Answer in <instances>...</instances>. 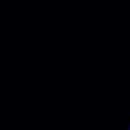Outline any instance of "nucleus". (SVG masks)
I'll return each instance as SVG.
<instances>
[{
  "label": "nucleus",
  "instance_id": "nucleus-17",
  "mask_svg": "<svg viewBox=\"0 0 130 130\" xmlns=\"http://www.w3.org/2000/svg\"><path fill=\"white\" fill-rule=\"evenodd\" d=\"M123 106L129 107L130 106V100H123Z\"/></svg>",
  "mask_w": 130,
  "mask_h": 130
},
{
  "label": "nucleus",
  "instance_id": "nucleus-42",
  "mask_svg": "<svg viewBox=\"0 0 130 130\" xmlns=\"http://www.w3.org/2000/svg\"><path fill=\"white\" fill-rule=\"evenodd\" d=\"M30 48L33 50L37 49V43H30Z\"/></svg>",
  "mask_w": 130,
  "mask_h": 130
},
{
  "label": "nucleus",
  "instance_id": "nucleus-50",
  "mask_svg": "<svg viewBox=\"0 0 130 130\" xmlns=\"http://www.w3.org/2000/svg\"><path fill=\"white\" fill-rule=\"evenodd\" d=\"M40 13H41V11H37L36 14H40Z\"/></svg>",
  "mask_w": 130,
  "mask_h": 130
},
{
  "label": "nucleus",
  "instance_id": "nucleus-36",
  "mask_svg": "<svg viewBox=\"0 0 130 130\" xmlns=\"http://www.w3.org/2000/svg\"><path fill=\"white\" fill-rule=\"evenodd\" d=\"M87 127V121H80V127Z\"/></svg>",
  "mask_w": 130,
  "mask_h": 130
},
{
  "label": "nucleus",
  "instance_id": "nucleus-12",
  "mask_svg": "<svg viewBox=\"0 0 130 130\" xmlns=\"http://www.w3.org/2000/svg\"><path fill=\"white\" fill-rule=\"evenodd\" d=\"M22 39H23L24 43H29V42H30V37L29 36H23Z\"/></svg>",
  "mask_w": 130,
  "mask_h": 130
},
{
  "label": "nucleus",
  "instance_id": "nucleus-23",
  "mask_svg": "<svg viewBox=\"0 0 130 130\" xmlns=\"http://www.w3.org/2000/svg\"><path fill=\"white\" fill-rule=\"evenodd\" d=\"M16 99L17 100L23 99V93H16Z\"/></svg>",
  "mask_w": 130,
  "mask_h": 130
},
{
  "label": "nucleus",
  "instance_id": "nucleus-1",
  "mask_svg": "<svg viewBox=\"0 0 130 130\" xmlns=\"http://www.w3.org/2000/svg\"><path fill=\"white\" fill-rule=\"evenodd\" d=\"M37 49H38V50H43V49H45V44L37 43Z\"/></svg>",
  "mask_w": 130,
  "mask_h": 130
},
{
  "label": "nucleus",
  "instance_id": "nucleus-4",
  "mask_svg": "<svg viewBox=\"0 0 130 130\" xmlns=\"http://www.w3.org/2000/svg\"><path fill=\"white\" fill-rule=\"evenodd\" d=\"M109 118H110V117H109L108 114L104 113V114H102V115H101V119H102V120H103V121H108Z\"/></svg>",
  "mask_w": 130,
  "mask_h": 130
},
{
  "label": "nucleus",
  "instance_id": "nucleus-47",
  "mask_svg": "<svg viewBox=\"0 0 130 130\" xmlns=\"http://www.w3.org/2000/svg\"><path fill=\"white\" fill-rule=\"evenodd\" d=\"M73 70V67H66V71H71Z\"/></svg>",
  "mask_w": 130,
  "mask_h": 130
},
{
  "label": "nucleus",
  "instance_id": "nucleus-13",
  "mask_svg": "<svg viewBox=\"0 0 130 130\" xmlns=\"http://www.w3.org/2000/svg\"><path fill=\"white\" fill-rule=\"evenodd\" d=\"M58 40H59L60 43H64V42H66V37L65 36H59Z\"/></svg>",
  "mask_w": 130,
  "mask_h": 130
},
{
  "label": "nucleus",
  "instance_id": "nucleus-8",
  "mask_svg": "<svg viewBox=\"0 0 130 130\" xmlns=\"http://www.w3.org/2000/svg\"><path fill=\"white\" fill-rule=\"evenodd\" d=\"M65 97L67 100H72L73 99V94L72 93H66Z\"/></svg>",
  "mask_w": 130,
  "mask_h": 130
},
{
  "label": "nucleus",
  "instance_id": "nucleus-20",
  "mask_svg": "<svg viewBox=\"0 0 130 130\" xmlns=\"http://www.w3.org/2000/svg\"><path fill=\"white\" fill-rule=\"evenodd\" d=\"M109 56L110 57H115L116 56V51L115 50H109Z\"/></svg>",
  "mask_w": 130,
  "mask_h": 130
},
{
  "label": "nucleus",
  "instance_id": "nucleus-30",
  "mask_svg": "<svg viewBox=\"0 0 130 130\" xmlns=\"http://www.w3.org/2000/svg\"><path fill=\"white\" fill-rule=\"evenodd\" d=\"M87 42H88V43H94V36H87Z\"/></svg>",
  "mask_w": 130,
  "mask_h": 130
},
{
  "label": "nucleus",
  "instance_id": "nucleus-39",
  "mask_svg": "<svg viewBox=\"0 0 130 130\" xmlns=\"http://www.w3.org/2000/svg\"><path fill=\"white\" fill-rule=\"evenodd\" d=\"M37 11H38V8L37 7H31L30 8V13H32V14H36Z\"/></svg>",
  "mask_w": 130,
  "mask_h": 130
},
{
  "label": "nucleus",
  "instance_id": "nucleus-11",
  "mask_svg": "<svg viewBox=\"0 0 130 130\" xmlns=\"http://www.w3.org/2000/svg\"><path fill=\"white\" fill-rule=\"evenodd\" d=\"M51 97H52L53 100L59 99V94H58V93H52V94H51Z\"/></svg>",
  "mask_w": 130,
  "mask_h": 130
},
{
  "label": "nucleus",
  "instance_id": "nucleus-33",
  "mask_svg": "<svg viewBox=\"0 0 130 130\" xmlns=\"http://www.w3.org/2000/svg\"><path fill=\"white\" fill-rule=\"evenodd\" d=\"M73 127L79 128L80 127V121H74V122H73Z\"/></svg>",
  "mask_w": 130,
  "mask_h": 130
},
{
  "label": "nucleus",
  "instance_id": "nucleus-46",
  "mask_svg": "<svg viewBox=\"0 0 130 130\" xmlns=\"http://www.w3.org/2000/svg\"><path fill=\"white\" fill-rule=\"evenodd\" d=\"M29 104H30V106H31V107L34 106V100L30 99V101H29Z\"/></svg>",
  "mask_w": 130,
  "mask_h": 130
},
{
  "label": "nucleus",
  "instance_id": "nucleus-43",
  "mask_svg": "<svg viewBox=\"0 0 130 130\" xmlns=\"http://www.w3.org/2000/svg\"><path fill=\"white\" fill-rule=\"evenodd\" d=\"M101 111V107H94V113H99Z\"/></svg>",
  "mask_w": 130,
  "mask_h": 130
},
{
  "label": "nucleus",
  "instance_id": "nucleus-53",
  "mask_svg": "<svg viewBox=\"0 0 130 130\" xmlns=\"http://www.w3.org/2000/svg\"><path fill=\"white\" fill-rule=\"evenodd\" d=\"M0 120H2V115L0 114Z\"/></svg>",
  "mask_w": 130,
  "mask_h": 130
},
{
  "label": "nucleus",
  "instance_id": "nucleus-28",
  "mask_svg": "<svg viewBox=\"0 0 130 130\" xmlns=\"http://www.w3.org/2000/svg\"><path fill=\"white\" fill-rule=\"evenodd\" d=\"M108 26H109V28H110V29H114V28H116V22H109Z\"/></svg>",
  "mask_w": 130,
  "mask_h": 130
},
{
  "label": "nucleus",
  "instance_id": "nucleus-2",
  "mask_svg": "<svg viewBox=\"0 0 130 130\" xmlns=\"http://www.w3.org/2000/svg\"><path fill=\"white\" fill-rule=\"evenodd\" d=\"M1 69H2L3 71H9V65L6 64V63H5V64H2V66H1Z\"/></svg>",
  "mask_w": 130,
  "mask_h": 130
},
{
  "label": "nucleus",
  "instance_id": "nucleus-3",
  "mask_svg": "<svg viewBox=\"0 0 130 130\" xmlns=\"http://www.w3.org/2000/svg\"><path fill=\"white\" fill-rule=\"evenodd\" d=\"M115 97L117 100H122L123 99V93H116L115 94Z\"/></svg>",
  "mask_w": 130,
  "mask_h": 130
},
{
  "label": "nucleus",
  "instance_id": "nucleus-29",
  "mask_svg": "<svg viewBox=\"0 0 130 130\" xmlns=\"http://www.w3.org/2000/svg\"><path fill=\"white\" fill-rule=\"evenodd\" d=\"M94 35H95V36H101L102 29H94Z\"/></svg>",
  "mask_w": 130,
  "mask_h": 130
},
{
  "label": "nucleus",
  "instance_id": "nucleus-18",
  "mask_svg": "<svg viewBox=\"0 0 130 130\" xmlns=\"http://www.w3.org/2000/svg\"><path fill=\"white\" fill-rule=\"evenodd\" d=\"M87 28L88 29H94V22H87Z\"/></svg>",
  "mask_w": 130,
  "mask_h": 130
},
{
  "label": "nucleus",
  "instance_id": "nucleus-27",
  "mask_svg": "<svg viewBox=\"0 0 130 130\" xmlns=\"http://www.w3.org/2000/svg\"><path fill=\"white\" fill-rule=\"evenodd\" d=\"M116 70L118 71H123V63L122 64H116Z\"/></svg>",
  "mask_w": 130,
  "mask_h": 130
},
{
  "label": "nucleus",
  "instance_id": "nucleus-26",
  "mask_svg": "<svg viewBox=\"0 0 130 130\" xmlns=\"http://www.w3.org/2000/svg\"><path fill=\"white\" fill-rule=\"evenodd\" d=\"M87 120L88 121L94 120V114H87Z\"/></svg>",
  "mask_w": 130,
  "mask_h": 130
},
{
  "label": "nucleus",
  "instance_id": "nucleus-10",
  "mask_svg": "<svg viewBox=\"0 0 130 130\" xmlns=\"http://www.w3.org/2000/svg\"><path fill=\"white\" fill-rule=\"evenodd\" d=\"M115 110H116V113L117 114H122L123 113V107H116Z\"/></svg>",
  "mask_w": 130,
  "mask_h": 130
},
{
  "label": "nucleus",
  "instance_id": "nucleus-51",
  "mask_svg": "<svg viewBox=\"0 0 130 130\" xmlns=\"http://www.w3.org/2000/svg\"><path fill=\"white\" fill-rule=\"evenodd\" d=\"M109 130H116V128H113V127H111V128H109Z\"/></svg>",
  "mask_w": 130,
  "mask_h": 130
},
{
  "label": "nucleus",
  "instance_id": "nucleus-48",
  "mask_svg": "<svg viewBox=\"0 0 130 130\" xmlns=\"http://www.w3.org/2000/svg\"><path fill=\"white\" fill-rule=\"evenodd\" d=\"M60 7H52V10L53 11H59Z\"/></svg>",
  "mask_w": 130,
  "mask_h": 130
},
{
  "label": "nucleus",
  "instance_id": "nucleus-32",
  "mask_svg": "<svg viewBox=\"0 0 130 130\" xmlns=\"http://www.w3.org/2000/svg\"><path fill=\"white\" fill-rule=\"evenodd\" d=\"M23 56L24 57H29V56H30V51L23 50Z\"/></svg>",
  "mask_w": 130,
  "mask_h": 130
},
{
  "label": "nucleus",
  "instance_id": "nucleus-45",
  "mask_svg": "<svg viewBox=\"0 0 130 130\" xmlns=\"http://www.w3.org/2000/svg\"><path fill=\"white\" fill-rule=\"evenodd\" d=\"M113 12H114V8L113 7L109 8V13H113Z\"/></svg>",
  "mask_w": 130,
  "mask_h": 130
},
{
  "label": "nucleus",
  "instance_id": "nucleus-41",
  "mask_svg": "<svg viewBox=\"0 0 130 130\" xmlns=\"http://www.w3.org/2000/svg\"><path fill=\"white\" fill-rule=\"evenodd\" d=\"M109 88H110V87H109V85H106V84H105V85H102L101 86V89H102V90H103V89L106 90V89H109Z\"/></svg>",
  "mask_w": 130,
  "mask_h": 130
},
{
  "label": "nucleus",
  "instance_id": "nucleus-16",
  "mask_svg": "<svg viewBox=\"0 0 130 130\" xmlns=\"http://www.w3.org/2000/svg\"><path fill=\"white\" fill-rule=\"evenodd\" d=\"M9 92L10 93L16 92V86H9Z\"/></svg>",
  "mask_w": 130,
  "mask_h": 130
},
{
  "label": "nucleus",
  "instance_id": "nucleus-54",
  "mask_svg": "<svg viewBox=\"0 0 130 130\" xmlns=\"http://www.w3.org/2000/svg\"><path fill=\"white\" fill-rule=\"evenodd\" d=\"M45 10V7H41V11H44Z\"/></svg>",
  "mask_w": 130,
  "mask_h": 130
},
{
  "label": "nucleus",
  "instance_id": "nucleus-19",
  "mask_svg": "<svg viewBox=\"0 0 130 130\" xmlns=\"http://www.w3.org/2000/svg\"><path fill=\"white\" fill-rule=\"evenodd\" d=\"M80 49L81 50H87V43H80Z\"/></svg>",
  "mask_w": 130,
  "mask_h": 130
},
{
  "label": "nucleus",
  "instance_id": "nucleus-6",
  "mask_svg": "<svg viewBox=\"0 0 130 130\" xmlns=\"http://www.w3.org/2000/svg\"><path fill=\"white\" fill-rule=\"evenodd\" d=\"M16 27V23L15 22H8V28L9 29H13Z\"/></svg>",
  "mask_w": 130,
  "mask_h": 130
},
{
  "label": "nucleus",
  "instance_id": "nucleus-14",
  "mask_svg": "<svg viewBox=\"0 0 130 130\" xmlns=\"http://www.w3.org/2000/svg\"><path fill=\"white\" fill-rule=\"evenodd\" d=\"M30 64H38V58L30 57Z\"/></svg>",
  "mask_w": 130,
  "mask_h": 130
},
{
  "label": "nucleus",
  "instance_id": "nucleus-15",
  "mask_svg": "<svg viewBox=\"0 0 130 130\" xmlns=\"http://www.w3.org/2000/svg\"><path fill=\"white\" fill-rule=\"evenodd\" d=\"M123 78H130V71H123Z\"/></svg>",
  "mask_w": 130,
  "mask_h": 130
},
{
  "label": "nucleus",
  "instance_id": "nucleus-38",
  "mask_svg": "<svg viewBox=\"0 0 130 130\" xmlns=\"http://www.w3.org/2000/svg\"><path fill=\"white\" fill-rule=\"evenodd\" d=\"M59 13H61V14H64V13H66V8L65 7H60Z\"/></svg>",
  "mask_w": 130,
  "mask_h": 130
},
{
  "label": "nucleus",
  "instance_id": "nucleus-22",
  "mask_svg": "<svg viewBox=\"0 0 130 130\" xmlns=\"http://www.w3.org/2000/svg\"><path fill=\"white\" fill-rule=\"evenodd\" d=\"M45 36H51L52 35V29H45Z\"/></svg>",
  "mask_w": 130,
  "mask_h": 130
},
{
  "label": "nucleus",
  "instance_id": "nucleus-5",
  "mask_svg": "<svg viewBox=\"0 0 130 130\" xmlns=\"http://www.w3.org/2000/svg\"><path fill=\"white\" fill-rule=\"evenodd\" d=\"M58 111H59L60 114H65L66 113V108L63 106L61 107H59V109H58Z\"/></svg>",
  "mask_w": 130,
  "mask_h": 130
},
{
  "label": "nucleus",
  "instance_id": "nucleus-24",
  "mask_svg": "<svg viewBox=\"0 0 130 130\" xmlns=\"http://www.w3.org/2000/svg\"><path fill=\"white\" fill-rule=\"evenodd\" d=\"M102 71H109V65L108 64H102Z\"/></svg>",
  "mask_w": 130,
  "mask_h": 130
},
{
  "label": "nucleus",
  "instance_id": "nucleus-44",
  "mask_svg": "<svg viewBox=\"0 0 130 130\" xmlns=\"http://www.w3.org/2000/svg\"><path fill=\"white\" fill-rule=\"evenodd\" d=\"M126 41L130 42V33L129 32L126 33Z\"/></svg>",
  "mask_w": 130,
  "mask_h": 130
},
{
  "label": "nucleus",
  "instance_id": "nucleus-37",
  "mask_svg": "<svg viewBox=\"0 0 130 130\" xmlns=\"http://www.w3.org/2000/svg\"><path fill=\"white\" fill-rule=\"evenodd\" d=\"M102 91L101 86H94V92L95 93H100Z\"/></svg>",
  "mask_w": 130,
  "mask_h": 130
},
{
  "label": "nucleus",
  "instance_id": "nucleus-34",
  "mask_svg": "<svg viewBox=\"0 0 130 130\" xmlns=\"http://www.w3.org/2000/svg\"><path fill=\"white\" fill-rule=\"evenodd\" d=\"M30 99H32V100H36V99H38V94L37 93H31L30 94Z\"/></svg>",
  "mask_w": 130,
  "mask_h": 130
},
{
  "label": "nucleus",
  "instance_id": "nucleus-31",
  "mask_svg": "<svg viewBox=\"0 0 130 130\" xmlns=\"http://www.w3.org/2000/svg\"><path fill=\"white\" fill-rule=\"evenodd\" d=\"M116 49H117V50H122L123 44L122 43H116Z\"/></svg>",
  "mask_w": 130,
  "mask_h": 130
},
{
  "label": "nucleus",
  "instance_id": "nucleus-9",
  "mask_svg": "<svg viewBox=\"0 0 130 130\" xmlns=\"http://www.w3.org/2000/svg\"><path fill=\"white\" fill-rule=\"evenodd\" d=\"M123 63V57H116V64H122Z\"/></svg>",
  "mask_w": 130,
  "mask_h": 130
},
{
  "label": "nucleus",
  "instance_id": "nucleus-35",
  "mask_svg": "<svg viewBox=\"0 0 130 130\" xmlns=\"http://www.w3.org/2000/svg\"><path fill=\"white\" fill-rule=\"evenodd\" d=\"M16 6H19V7H22V6H23V1L22 0H16Z\"/></svg>",
  "mask_w": 130,
  "mask_h": 130
},
{
  "label": "nucleus",
  "instance_id": "nucleus-7",
  "mask_svg": "<svg viewBox=\"0 0 130 130\" xmlns=\"http://www.w3.org/2000/svg\"><path fill=\"white\" fill-rule=\"evenodd\" d=\"M2 85L3 86H8L9 85V78H2Z\"/></svg>",
  "mask_w": 130,
  "mask_h": 130
},
{
  "label": "nucleus",
  "instance_id": "nucleus-49",
  "mask_svg": "<svg viewBox=\"0 0 130 130\" xmlns=\"http://www.w3.org/2000/svg\"><path fill=\"white\" fill-rule=\"evenodd\" d=\"M113 13H115V14H119V11H114Z\"/></svg>",
  "mask_w": 130,
  "mask_h": 130
},
{
  "label": "nucleus",
  "instance_id": "nucleus-25",
  "mask_svg": "<svg viewBox=\"0 0 130 130\" xmlns=\"http://www.w3.org/2000/svg\"><path fill=\"white\" fill-rule=\"evenodd\" d=\"M30 71H38V64H30Z\"/></svg>",
  "mask_w": 130,
  "mask_h": 130
},
{
  "label": "nucleus",
  "instance_id": "nucleus-52",
  "mask_svg": "<svg viewBox=\"0 0 130 130\" xmlns=\"http://www.w3.org/2000/svg\"><path fill=\"white\" fill-rule=\"evenodd\" d=\"M66 130H73V128H66Z\"/></svg>",
  "mask_w": 130,
  "mask_h": 130
},
{
  "label": "nucleus",
  "instance_id": "nucleus-21",
  "mask_svg": "<svg viewBox=\"0 0 130 130\" xmlns=\"http://www.w3.org/2000/svg\"><path fill=\"white\" fill-rule=\"evenodd\" d=\"M38 29H44L45 28V22H38Z\"/></svg>",
  "mask_w": 130,
  "mask_h": 130
},
{
  "label": "nucleus",
  "instance_id": "nucleus-40",
  "mask_svg": "<svg viewBox=\"0 0 130 130\" xmlns=\"http://www.w3.org/2000/svg\"><path fill=\"white\" fill-rule=\"evenodd\" d=\"M66 62L72 63L73 62V58L72 57H67V58H66Z\"/></svg>",
  "mask_w": 130,
  "mask_h": 130
}]
</instances>
